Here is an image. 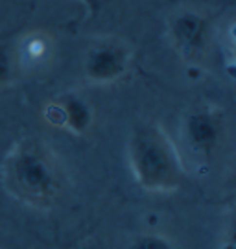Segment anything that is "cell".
<instances>
[{
    "instance_id": "52a82bcc",
    "label": "cell",
    "mask_w": 236,
    "mask_h": 249,
    "mask_svg": "<svg viewBox=\"0 0 236 249\" xmlns=\"http://www.w3.org/2000/svg\"><path fill=\"white\" fill-rule=\"evenodd\" d=\"M129 249H175V246L163 232H142L133 238Z\"/></svg>"
},
{
    "instance_id": "7a4b0ae2",
    "label": "cell",
    "mask_w": 236,
    "mask_h": 249,
    "mask_svg": "<svg viewBox=\"0 0 236 249\" xmlns=\"http://www.w3.org/2000/svg\"><path fill=\"white\" fill-rule=\"evenodd\" d=\"M127 157L133 178L151 194H170L181 187L183 160L166 131L155 122L139 124L131 131Z\"/></svg>"
},
{
    "instance_id": "8992f818",
    "label": "cell",
    "mask_w": 236,
    "mask_h": 249,
    "mask_svg": "<svg viewBox=\"0 0 236 249\" xmlns=\"http://www.w3.org/2000/svg\"><path fill=\"white\" fill-rule=\"evenodd\" d=\"M52 53V41L46 34H30L18 45L17 63L26 69L41 67Z\"/></svg>"
},
{
    "instance_id": "6da1fadb",
    "label": "cell",
    "mask_w": 236,
    "mask_h": 249,
    "mask_svg": "<svg viewBox=\"0 0 236 249\" xmlns=\"http://www.w3.org/2000/svg\"><path fill=\"white\" fill-rule=\"evenodd\" d=\"M2 183L26 207L50 211L67 190V174L57 153L39 139H22L2 164Z\"/></svg>"
},
{
    "instance_id": "3957f363",
    "label": "cell",
    "mask_w": 236,
    "mask_h": 249,
    "mask_svg": "<svg viewBox=\"0 0 236 249\" xmlns=\"http://www.w3.org/2000/svg\"><path fill=\"white\" fill-rule=\"evenodd\" d=\"M223 115L218 109L203 106L194 109L184 122V139L194 153L209 157L219 148L223 139Z\"/></svg>"
},
{
    "instance_id": "5b68a950",
    "label": "cell",
    "mask_w": 236,
    "mask_h": 249,
    "mask_svg": "<svg viewBox=\"0 0 236 249\" xmlns=\"http://www.w3.org/2000/svg\"><path fill=\"white\" fill-rule=\"evenodd\" d=\"M48 118L55 125H65L72 133H83L91 125V107L78 96H65L48 107Z\"/></svg>"
},
{
    "instance_id": "277c9868",
    "label": "cell",
    "mask_w": 236,
    "mask_h": 249,
    "mask_svg": "<svg viewBox=\"0 0 236 249\" xmlns=\"http://www.w3.org/2000/svg\"><path fill=\"white\" fill-rule=\"evenodd\" d=\"M129 65V52L116 43H102L94 46L85 61V74L94 83H111L118 80Z\"/></svg>"
}]
</instances>
